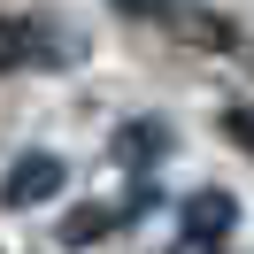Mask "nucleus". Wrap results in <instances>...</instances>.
Returning <instances> with one entry per match:
<instances>
[{
  "mask_svg": "<svg viewBox=\"0 0 254 254\" xmlns=\"http://www.w3.org/2000/svg\"><path fill=\"white\" fill-rule=\"evenodd\" d=\"M108 223H116V208H77V216L62 223V239H69V247H93V239L108 231Z\"/></svg>",
  "mask_w": 254,
  "mask_h": 254,
  "instance_id": "423d86ee",
  "label": "nucleus"
},
{
  "mask_svg": "<svg viewBox=\"0 0 254 254\" xmlns=\"http://www.w3.org/2000/svg\"><path fill=\"white\" fill-rule=\"evenodd\" d=\"M247 54H254V47H247Z\"/></svg>",
  "mask_w": 254,
  "mask_h": 254,
  "instance_id": "1a4fd4ad",
  "label": "nucleus"
},
{
  "mask_svg": "<svg viewBox=\"0 0 254 254\" xmlns=\"http://www.w3.org/2000/svg\"><path fill=\"white\" fill-rule=\"evenodd\" d=\"M223 139H231V146H247V154H254V108H231V116H223Z\"/></svg>",
  "mask_w": 254,
  "mask_h": 254,
  "instance_id": "0eeeda50",
  "label": "nucleus"
},
{
  "mask_svg": "<svg viewBox=\"0 0 254 254\" xmlns=\"http://www.w3.org/2000/svg\"><path fill=\"white\" fill-rule=\"evenodd\" d=\"M31 54H39V31H31V23H16V16H0V77L23 69Z\"/></svg>",
  "mask_w": 254,
  "mask_h": 254,
  "instance_id": "39448f33",
  "label": "nucleus"
},
{
  "mask_svg": "<svg viewBox=\"0 0 254 254\" xmlns=\"http://www.w3.org/2000/svg\"><path fill=\"white\" fill-rule=\"evenodd\" d=\"M162 254H216V247H208V239H185V231H177V247H162Z\"/></svg>",
  "mask_w": 254,
  "mask_h": 254,
  "instance_id": "6e6552de",
  "label": "nucleus"
},
{
  "mask_svg": "<svg viewBox=\"0 0 254 254\" xmlns=\"http://www.w3.org/2000/svg\"><path fill=\"white\" fill-rule=\"evenodd\" d=\"M116 8H124V16L162 23L170 39H185V47H200V54H223V47H231V23L208 16V8H185V0H116Z\"/></svg>",
  "mask_w": 254,
  "mask_h": 254,
  "instance_id": "f257e3e1",
  "label": "nucleus"
},
{
  "mask_svg": "<svg viewBox=\"0 0 254 254\" xmlns=\"http://www.w3.org/2000/svg\"><path fill=\"white\" fill-rule=\"evenodd\" d=\"M177 231H185V239H208V247H216L223 231H239V200H231V192H192V200H185V223H177Z\"/></svg>",
  "mask_w": 254,
  "mask_h": 254,
  "instance_id": "7ed1b4c3",
  "label": "nucleus"
},
{
  "mask_svg": "<svg viewBox=\"0 0 254 254\" xmlns=\"http://www.w3.org/2000/svg\"><path fill=\"white\" fill-rule=\"evenodd\" d=\"M62 154H23L16 162V170H8V185H0V200H8V208H47L54 200V192H62Z\"/></svg>",
  "mask_w": 254,
  "mask_h": 254,
  "instance_id": "f03ea898",
  "label": "nucleus"
},
{
  "mask_svg": "<svg viewBox=\"0 0 254 254\" xmlns=\"http://www.w3.org/2000/svg\"><path fill=\"white\" fill-rule=\"evenodd\" d=\"M162 154H170V124H154V116L116 131V162H131V170H154Z\"/></svg>",
  "mask_w": 254,
  "mask_h": 254,
  "instance_id": "20e7f679",
  "label": "nucleus"
}]
</instances>
